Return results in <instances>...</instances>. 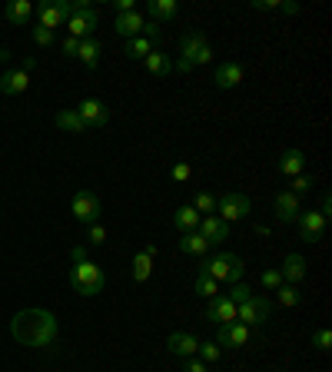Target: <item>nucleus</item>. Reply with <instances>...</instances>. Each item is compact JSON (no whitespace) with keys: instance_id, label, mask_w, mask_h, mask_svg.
Returning <instances> with one entry per match:
<instances>
[{"instance_id":"obj_1","label":"nucleus","mask_w":332,"mask_h":372,"mask_svg":"<svg viewBox=\"0 0 332 372\" xmlns=\"http://www.w3.org/2000/svg\"><path fill=\"white\" fill-rule=\"evenodd\" d=\"M11 336L20 342V346L47 349V346H54V339H57V316L47 313V309H20V313L11 319Z\"/></svg>"},{"instance_id":"obj_2","label":"nucleus","mask_w":332,"mask_h":372,"mask_svg":"<svg viewBox=\"0 0 332 372\" xmlns=\"http://www.w3.org/2000/svg\"><path fill=\"white\" fill-rule=\"evenodd\" d=\"M70 260H73V266H70V286H73L80 296L103 293L107 276H103V269H100L97 263H90V260H87V250H83V246H73Z\"/></svg>"},{"instance_id":"obj_3","label":"nucleus","mask_w":332,"mask_h":372,"mask_svg":"<svg viewBox=\"0 0 332 372\" xmlns=\"http://www.w3.org/2000/svg\"><path fill=\"white\" fill-rule=\"evenodd\" d=\"M100 27V17L97 11L90 7L87 0H73V13H70V21H66V30L73 40H90Z\"/></svg>"},{"instance_id":"obj_4","label":"nucleus","mask_w":332,"mask_h":372,"mask_svg":"<svg viewBox=\"0 0 332 372\" xmlns=\"http://www.w3.org/2000/svg\"><path fill=\"white\" fill-rule=\"evenodd\" d=\"M203 269H206L216 283H230L232 286V283H243V269H246V266H243V260H239L236 252H216V256H213Z\"/></svg>"},{"instance_id":"obj_5","label":"nucleus","mask_w":332,"mask_h":372,"mask_svg":"<svg viewBox=\"0 0 332 372\" xmlns=\"http://www.w3.org/2000/svg\"><path fill=\"white\" fill-rule=\"evenodd\" d=\"M269 316H273V303L266 299V296H249L246 303H239L236 306V322H243V326L249 329H259L269 322Z\"/></svg>"},{"instance_id":"obj_6","label":"nucleus","mask_w":332,"mask_h":372,"mask_svg":"<svg viewBox=\"0 0 332 372\" xmlns=\"http://www.w3.org/2000/svg\"><path fill=\"white\" fill-rule=\"evenodd\" d=\"M179 60H186V64H193V66L210 64V60H213L210 40H206L199 30H189L186 37H183V44H179Z\"/></svg>"},{"instance_id":"obj_7","label":"nucleus","mask_w":332,"mask_h":372,"mask_svg":"<svg viewBox=\"0 0 332 372\" xmlns=\"http://www.w3.org/2000/svg\"><path fill=\"white\" fill-rule=\"evenodd\" d=\"M249 209H253V203H249V197H243V193H223V197L216 199V216H220L226 226L246 219Z\"/></svg>"},{"instance_id":"obj_8","label":"nucleus","mask_w":332,"mask_h":372,"mask_svg":"<svg viewBox=\"0 0 332 372\" xmlns=\"http://www.w3.org/2000/svg\"><path fill=\"white\" fill-rule=\"evenodd\" d=\"M70 13H73V0H44V4L37 7L40 27H47V30H54V27H66Z\"/></svg>"},{"instance_id":"obj_9","label":"nucleus","mask_w":332,"mask_h":372,"mask_svg":"<svg viewBox=\"0 0 332 372\" xmlns=\"http://www.w3.org/2000/svg\"><path fill=\"white\" fill-rule=\"evenodd\" d=\"M70 209H73V219L77 223H87V226H93V223H100V197L97 193H90V190H80V193H73V203H70Z\"/></svg>"},{"instance_id":"obj_10","label":"nucleus","mask_w":332,"mask_h":372,"mask_svg":"<svg viewBox=\"0 0 332 372\" xmlns=\"http://www.w3.org/2000/svg\"><path fill=\"white\" fill-rule=\"evenodd\" d=\"M326 223H329V219L322 216L319 209L299 213V219H296L299 240H302V243H319V240H322V233H326Z\"/></svg>"},{"instance_id":"obj_11","label":"nucleus","mask_w":332,"mask_h":372,"mask_svg":"<svg viewBox=\"0 0 332 372\" xmlns=\"http://www.w3.org/2000/svg\"><path fill=\"white\" fill-rule=\"evenodd\" d=\"M77 113L87 130H100V127H107V120H110V110H107V103H100V100H83L77 107Z\"/></svg>"},{"instance_id":"obj_12","label":"nucleus","mask_w":332,"mask_h":372,"mask_svg":"<svg viewBox=\"0 0 332 372\" xmlns=\"http://www.w3.org/2000/svg\"><path fill=\"white\" fill-rule=\"evenodd\" d=\"M196 233H199V236H203L206 243H210V246H220V243L230 240V226H226V223H223L216 213H213V216H203V219H199Z\"/></svg>"},{"instance_id":"obj_13","label":"nucleus","mask_w":332,"mask_h":372,"mask_svg":"<svg viewBox=\"0 0 332 372\" xmlns=\"http://www.w3.org/2000/svg\"><path fill=\"white\" fill-rule=\"evenodd\" d=\"M246 77V70L243 64H236V60H226V64L216 66V74H213V83L220 90H232V87H239Z\"/></svg>"},{"instance_id":"obj_14","label":"nucleus","mask_w":332,"mask_h":372,"mask_svg":"<svg viewBox=\"0 0 332 372\" xmlns=\"http://www.w3.org/2000/svg\"><path fill=\"white\" fill-rule=\"evenodd\" d=\"M196 349H199V339L193 332H170V339H166V352H170V356H179V359L196 356Z\"/></svg>"},{"instance_id":"obj_15","label":"nucleus","mask_w":332,"mask_h":372,"mask_svg":"<svg viewBox=\"0 0 332 372\" xmlns=\"http://www.w3.org/2000/svg\"><path fill=\"white\" fill-rule=\"evenodd\" d=\"M216 342H220L223 349H239V346L249 342V326H243V322H226V326H220Z\"/></svg>"},{"instance_id":"obj_16","label":"nucleus","mask_w":332,"mask_h":372,"mask_svg":"<svg viewBox=\"0 0 332 372\" xmlns=\"http://www.w3.org/2000/svg\"><path fill=\"white\" fill-rule=\"evenodd\" d=\"M206 319H210V322H216V326L236 322V303H230L226 296H213L210 306H206Z\"/></svg>"},{"instance_id":"obj_17","label":"nucleus","mask_w":332,"mask_h":372,"mask_svg":"<svg viewBox=\"0 0 332 372\" xmlns=\"http://www.w3.org/2000/svg\"><path fill=\"white\" fill-rule=\"evenodd\" d=\"M143 23H146V17H143L140 11L117 13V21H113V30L120 33V37H126V40H133V37H140V33H143Z\"/></svg>"},{"instance_id":"obj_18","label":"nucleus","mask_w":332,"mask_h":372,"mask_svg":"<svg viewBox=\"0 0 332 372\" xmlns=\"http://www.w3.org/2000/svg\"><path fill=\"white\" fill-rule=\"evenodd\" d=\"M153 256H156V246L150 243V246H143V250L133 256V263H130V273L136 283H146L150 276H153Z\"/></svg>"},{"instance_id":"obj_19","label":"nucleus","mask_w":332,"mask_h":372,"mask_svg":"<svg viewBox=\"0 0 332 372\" xmlns=\"http://www.w3.org/2000/svg\"><path fill=\"white\" fill-rule=\"evenodd\" d=\"M306 260L299 256V252H286V260H283V266H279V276H283V283L289 286H296L306 279Z\"/></svg>"},{"instance_id":"obj_20","label":"nucleus","mask_w":332,"mask_h":372,"mask_svg":"<svg viewBox=\"0 0 332 372\" xmlns=\"http://www.w3.org/2000/svg\"><path fill=\"white\" fill-rule=\"evenodd\" d=\"M30 87V74L27 70H7L4 77H0V93H7V97H17L23 90Z\"/></svg>"},{"instance_id":"obj_21","label":"nucleus","mask_w":332,"mask_h":372,"mask_svg":"<svg viewBox=\"0 0 332 372\" xmlns=\"http://www.w3.org/2000/svg\"><path fill=\"white\" fill-rule=\"evenodd\" d=\"M273 209H276V219L279 223H296L299 219V197H292V193H279L276 203H273Z\"/></svg>"},{"instance_id":"obj_22","label":"nucleus","mask_w":332,"mask_h":372,"mask_svg":"<svg viewBox=\"0 0 332 372\" xmlns=\"http://www.w3.org/2000/svg\"><path fill=\"white\" fill-rule=\"evenodd\" d=\"M302 170H306V153L302 150H286V153L279 156V163H276L279 176H299Z\"/></svg>"},{"instance_id":"obj_23","label":"nucleus","mask_w":332,"mask_h":372,"mask_svg":"<svg viewBox=\"0 0 332 372\" xmlns=\"http://www.w3.org/2000/svg\"><path fill=\"white\" fill-rule=\"evenodd\" d=\"M4 17H7V23H13V27H23V23L33 17V4L30 0H11Z\"/></svg>"},{"instance_id":"obj_24","label":"nucleus","mask_w":332,"mask_h":372,"mask_svg":"<svg viewBox=\"0 0 332 372\" xmlns=\"http://www.w3.org/2000/svg\"><path fill=\"white\" fill-rule=\"evenodd\" d=\"M146 13H150V21H173L179 13V7H177V0H150L146 4Z\"/></svg>"},{"instance_id":"obj_25","label":"nucleus","mask_w":332,"mask_h":372,"mask_svg":"<svg viewBox=\"0 0 332 372\" xmlns=\"http://www.w3.org/2000/svg\"><path fill=\"white\" fill-rule=\"evenodd\" d=\"M77 60L87 66V70H97V66H100V40H97V37H90V40H80Z\"/></svg>"},{"instance_id":"obj_26","label":"nucleus","mask_w":332,"mask_h":372,"mask_svg":"<svg viewBox=\"0 0 332 372\" xmlns=\"http://www.w3.org/2000/svg\"><path fill=\"white\" fill-rule=\"evenodd\" d=\"M206 250H210V243L203 240L196 230L179 236V252H186V256H206Z\"/></svg>"},{"instance_id":"obj_27","label":"nucleus","mask_w":332,"mask_h":372,"mask_svg":"<svg viewBox=\"0 0 332 372\" xmlns=\"http://www.w3.org/2000/svg\"><path fill=\"white\" fill-rule=\"evenodd\" d=\"M199 219H203V216H199L193 207H179L177 213H173V226H177L179 233H193L199 226Z\"/></svg>"},{"instance_id":"obj_28","label":"nucleus","mask_w":332,"mask_h":372,"mask_svg":"<svg viewBox=\"0 0 332 372\" xmlns=\"http://www.w3.org/2000/svg\"><path fill=\"white\" fill-rule=\"evenodd\" d=\"M143 64H146V70H150L153 77H166V74H173V60H170V54H163V50H153Z\"/></svg>"},{"instance_id":"obj_29","label":"nucleus","mask_w":332,"mask_h":372,"mask_svg":"<svg viewBox=\"0 0 332 372\" xmlns=\"http://www.w3.org/2000/svg\"><path fill=\"white\" fill-rule=\"evenodd\" d=\"M54 123L60 127V130H66V133H87V127H83V120H80L77 110H60V113L54 117Z\"/></svg>"},{"instance_id":"obj_30","label":"nucleus","mask_w":332,"mask_h":372,"mask_svg":"<svg viewBox=\"0 0 332 372\" xmlns=\"http://www.w3.org/2000/svg\"><path fill=\"white\" fill-rule=\"evenodd\" d=\"M276 299H279V306L283 309H296V306H302V289H299V286L283 283L276 289Z\"/></svg>"},{"instance_id":"obj_31","label":"nucleus","mask_w":332,"mask_h":372,"mask_svg":"<svg viewBox=\"0 0 332 372\" xmlns=\"http://www.w3.org/2000/svg\"><path fill=\"white\" fill-rule=\"evenodd\" d=\"M193 289H196V296H203V299H213V296H220V283H216V279H213L206 269H199Z\"/></svg>"},{"instance_id":"obj_32","label":"nucleus","mask_w":332,"mask_h":372,"mask_svg":"<svg viewBox=\"0 0 332 372\" xmlns=\"http://www.w3.org/2000/svg\"><path fill=\"white\" fill-rule=\"evenodd\" d=\"M150 54H153V44H150L146 37H133V40H126V57H130V60H146Z\"/></svg>"},{"instance_id":"obj_33","label":"nucleus","mask_w":332,"mask_h":372,"mask_svg":"<svg viewBox=\"0 0 332 372\" xmlns=\"http://www.w3.org/2000/svg\"><path fill=\"white\" fill-rule=\"evenodd\" d=\"M196 359H203V362H220L223 359V346L220 342H199V349H196Z\"/></svg>"},{"instance_id":"obj_34","label":"nucleus","mask_w":332,"mask_h":372,"mask_svg":"<svg viewBox=\"0 0 332 372\" xmlns=\"http://www.w3.org/2000/svg\"><path fill=\"white\" fill-rule=\"evenodd\" d=\"M189 207L196 209L199 216H203V213H206V216H213V213H216V197H210V193H196V199H193Z\"/></svg>"},{"instance_id":"obj_35","label":"nucleus","mask_w":332,"mask_h":372,"mask_svg":"<svg viewBox=\"0 0 332 372\" xmlns=\"http://www.w3.org/2000/svg\"><path fill=\"white\" fill-rule=\"evenodd\" d=\"M249 296H253V289H249V286H246V283H232V286H230V296H226V299H230V303H236V306H239V303H246Z\"/></svg>"},{"instance_id":"obj_36","label":"nucleus","mask_w":332,"mask_h":372,"mask_svg":"<svg viewBox=\"0 0 332 372\" xmlns=\"http://www.w3.org/2000/svg\"><path fill=\"white\" fill-rule=\"evenodd\" d=\"M309 190H312V176H306V173L292 176V190H289V193H292V197H306V193H309Z\"/></svg>"},{"instance_id":"obj_37","label":"nucleus","mask_w":332,"mask_h":372,"mask_svg":"<svg viewBox=\"0 0 332 372\" xmlns=\"http://www.w3.org/2000/svg\"><path fill=\"white\" fill-rule=\"evenodd\" d=\"M259 283H263V289H269V293H276L279 286H283V276H279V269H266V273L259 276Z\"/></svg>"},{"instance_id":"obj_38","label":"nucleus","mask_w":332,"mask_h":372,"mask_svg":"<svg viewBox=\"0 0 332 372\" xmlns=\"http://www.w3.org/2000/svg\"><path fill=\"white\" fill-rule=\"evenodd\" d=\"M312 346L319 352H329L332 349V332L329 329H319V332H312Z\"/></svg>"},{"instance_id":"obj_39","label":"nucleus","mask_w":332,"mask_h":372,"mask_svg":"<svg viewBox=\"0 0 332 372\" xmlns=\"http://www.w3.org/2000/svg\"><path fill=\"white\" fill-rule=\"evenodd\" d=\"M33 44H37V47H50V44H54V30H47V27L37 23V27H33Z\"/></svg>"},{"instance_id":"obj_40","label":"nucleus","mask_w":332,"mask_h":372,"mask_svg":"<svg viewBox=\"0 0 332 372\" xmlns=\"http://www.w3.org/2000/svg\"><path fill=\"white\" fill-rule=\"evenodd\" d=\"M170 176H173L177 183H186L189 176H193V166H189V163H183V160H179V163L173 166V170H170Z\"/></svg>"},{"instance_id":"obj_41","label":"nucleus","mask_w":332,"mask_h":372,"mask_svg":"<svg viewBox=\"0 0 332 372\" xmlns=\"http://www.w3.org/2000/svg\"><path fill=\"white\" fill-rule=\"evenodd\" d=\"M87 240L93 243V246H103V243H107V230H103L100 223H93V226L87 230Z\"/></svg>"},{"instance_id":"obj_42","label":"nucleus","mask_w":332,"mask_h":372,"mask_svg":"<svg viewBox=\"0 0 332 372\" xmlns=\"http://www.w3.org/2000/svg\"><path fill=\"white\" fill-rule=\"evenodd\" d=\"M140 37H146L150 44H156V40H160V23H156V21H146V23H143V33H140Z\"/></svg>"},{"instance_id":"obj_43","label":"nucleus","mask_w":332,"mask_h":372,"mask_svg":"<svg viewBox=\"0 0 332 372\" xmlns=\"http://www.w3.org/2000/svg\"><path fill=\"white\" fill-rule=\"evenodd\" d=\"M183 372H206V362L196 359V356H189L186 366H183Z\"/></svg>"},{"instance_id":"obj_44","label":"nucleus","mask_w":332,"mask_h":372,"mask_svg":"<svg viewBox=\"0 0 332 372\" xmlns=\"http://www.w3.org/2000/svg\"><path fill=\"white\" fill-rule=\"evenodd\" d=\"M113 7H117V13H130L136 11V0H113Z\"/></svg>"},{"instance_id":"obj_45","label":"nucleus","mask_w":332,"mask_h":372,"mask_svg":"<svg viewBox=\"0 0 332 372\" xmlns=\"http://www.w3.org/2000/svg\"><path fill=\"white\" fill-rule=\"evenodd\" d=\"M77 50H80V40L66 37V40H64V54H66V57H77Z\"/></svg>"},{"instance_id":"obj_46","label":"nucleus","mask_w":332,"mask_h":372,"mask_svg":"<svg viewBox=\"0 0 332 372\" xmlns=\"http://www.w3.org/2000/svg\"><path fill=\"white\" fill-rule=\"evenodd\" d=\"M299 11H302V7H299L296 0H289V4H279V13H289V17H296Z\"/></svg>"},{"instance_id":"obj_47","label":"nucleus","mask_w":332,"mask_h":372,"mask_svg":"<svg viewBox=\"0 0 332 372\" xmlns=\"http://www.w3.org/2000/svg\"><path fill=\"white\" fill-rule=\"evenodd\" d=\"M319 213H322L326 219H329V213H332V197H329V193H322V207H319Z\"/></svg>"},{"instance_id":"obj_48","label":"nucleus","mask_w":332,"mask_h":372,"mask_svg":"<svg viewBox=\"0 0 332 372\" xmlns=\"http://www.w3.org/2000/svg\"><path fill=\"white\" fill-rule=\"evenodd\" d=\"M256 236H269V226H266V223H256Z\"/></svg>"},{"instance_id":"obj_49","label":"nucleus","mask_w":332,"mask_h":372,"mask_svg":"<svg viewBox=\"0 0 332 372\" xmlns=\"http://www.w3.org/2000/svg\"><path fill=\"white\" fill-rule=\"evenodd\" d=\"M11 57H13L11 50H4V47H0V64H7V60H11Z\"/></svg>"}]
</instances>
